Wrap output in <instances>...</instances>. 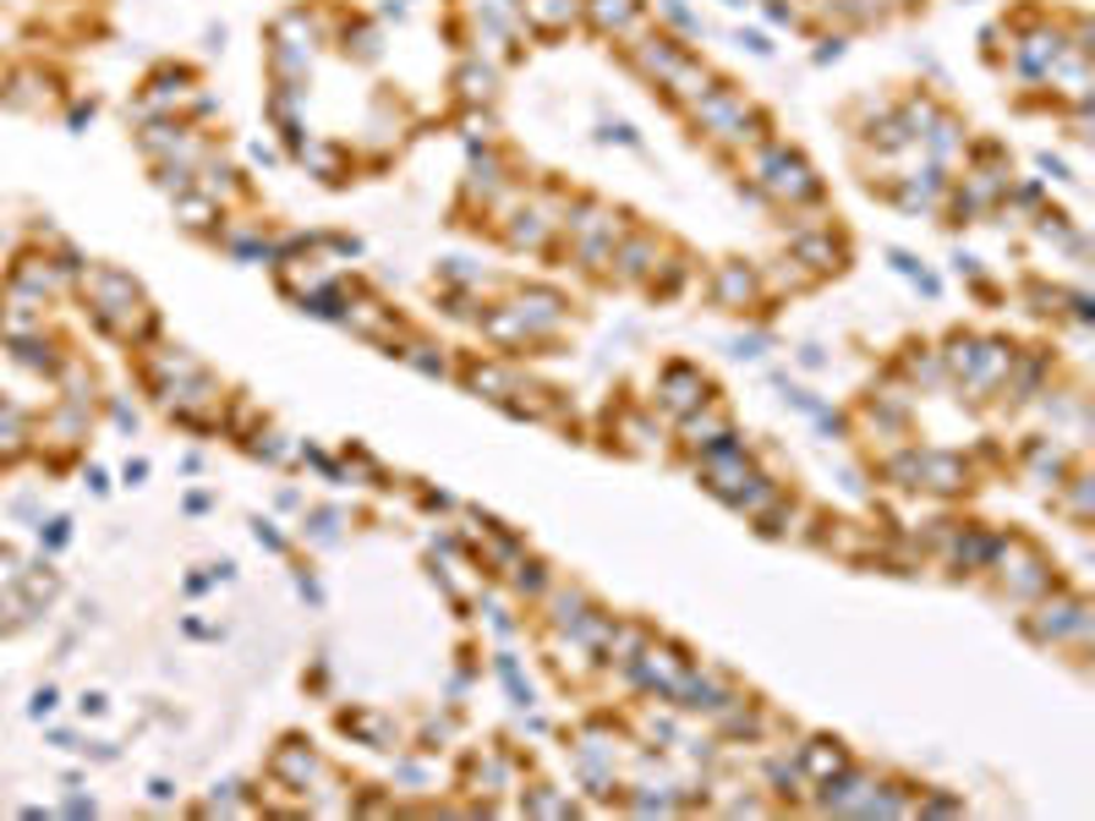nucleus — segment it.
Here are the masks:
<instances>
[{"label": "nucleus", "mask_w": 1095, "mask_h": 821, "mask_svg": "<svg viewBox=\"0 0 1095 821\" xmlns=\"http://www.w3.org/2000/svg\"><path fill=\"white\" fill-rule=\"evenodd\" d=\"M751 175H756V197L779 203V208H805V203H822V175L799 160L794 149L783 143H762L751 154Z\"/></svg>", "instance_id": "1"}, {"label": "nucleus", "mask_w": 1095, "mask_h": 821, "mask_svg": "<svg viewBox=\"0 0 1095 821\" xmlns=\"http://www.w3.org/2000/svg\"><path fill=\"white\" fill-rule=\"evenodd\" d=\"M762 296H767V280H762V269L745 263V258H729V263L712 274V307H723V313H745V307H756Z\"/></svg>", "instance_id": "2"}, {"label": "nucleus", "mask_w": 1095, "mask_h": 821, "mask_svg": "<svg viewBox=\"0 0 1095 821\" xmlns=\"http://www.w3.org/2000/svg\"><path fill=\"white\" fill-rule=\"evenodd\" d=\"M788 252L805 263V274L810 280H827V274H844V263H849V241L833 230V225H816V230H805V236H794L788 241Z\"/></svg>", "instance_id": "3"}, {"label": "nucleus", "mask_w": 1095, "mask_h": 821, "mask_svg": "<svg viewBox=\"0 0 1095 821\" xmlns=\"http://www.w3.org/2000/svg\"><path fill=\"white\" fill-rule=\"evenodd\" d=\"M657 400H663L674 417H685V411H696V406H707V400H712V384H707V372H701V367H690V361H668V367L657 372Z\"/></svg>", "instance_id": "4"}, {"label": "nucleus", "mask_w": 1095, "mask_h": 821, "mask_svg": "<svg viewBox=\"0 0 1095 821\" xmlns=\"http://www.w3.org/2000/svg\"><path fill=\"white\" fill-rule=\"evenodd\" d=\"M685 55H690V50H685L674 33H646L641 44H625V61L646 77V83H657V88L674 77V66H679Z\"/></svg>", "instance_id": "5"}, {"label": "nucleus", "mask_w": 1095, "mask_h": 821, "mask_svg": "<svg viewBox=\"0 0 1095 821\" xmlns=\"http://www.w3.org/2000/svg\"><path fill=\"white\" fill-rule=\"evenodd\" d=\"M581 17H587L592 33H603V39H630V33L646 22V6H641V0H581Z\"/></svg>", "instance_id": "6"}, {"label": "nucleus", "mask_w": 1095, "mask_h": 821, "mask_svg": "<svg viewBox=\"0 0 1095 821\" xmlns=\"http://www.w3.org/2000/svg\"><path fill=\"white\" fill-rule=\"evenodd\" d=\"M718 83H723V77H718V72H712V66H707L701 55H685V61L674 66V77L663 83V94H668V105L690 110V105H696V99H707V94H712Z\"/></svg>", "instance_id": "7"}, {"label": "nucleus", "mask_w": 1095, "mask_h": 821, "mask_svg": "<svg viewBox=\"0 0 1095 821\" xmlns=\"http://www.w3.org/2000/svg\"><path fill=\"white\" fill-rule=\"evenodd\" d=\"M609 263H614V280L620 285H641L646 274H657V241L646 230H625Z\"/></svg>", "instance_id": "8"}, {"label": "nucleus", "mask_w": 1095, "mask_h": 821, "mask_svg": "<svg viewBox=\"0 0 1095 821\" xmlns=\"http://www.w3.org/2000/svg\"><path fill=\"white\" fill-rule=\"evenodd\" d=\"M509 307L520 313V324L532 328L537 339H548L554 328L565 324V318H570V307H565V296H559V291H543V285H532V291H520V296H515Z\"/></svg>", "instance_id": "9"}, {"label": "nucleus", "mask_w": 1095, "mask_h": 821, "mask_svg": "<svg viewBox=\"0 0 1095 821\" xmlns=\"http://www.w3.org/2000/svg\"><path fill=\"white\" fill-rule=\"evenodd\" d=\"M520 11H526V28L543 33V39L581 22V0H520Z\"/></svg>", "instance_id": "10"}, {"label": "nucleus", "mask_w": 1095, "mask_h": 821, "mask_svg": "<svg viewBox=\"0 0 1095 821\" xmlns=\"http://www.w3.org/2000/svg\"><path fill=\"white\" fill-rule=\"evenodd\" d=\"M466 384L476 389V395L498 400V406L515 395V372H509V367H498V361H471V367H466Z\"/></svg>", "instance_id": "11"}, {"label": "nucleus", "mask_w": 1095, "mask_h": 821, "mask_svg": "<svg viewBox=\"0 0 1095 821\" xmlns=\"http://www.w3.org/2000/svg\"><path fill=\"white\" fill-rule=\"evenodd\" d=\"M455 94H461V105H493V94H498V77L487 72V66H455Z\"/></svg>", "instance_id": "12"}, {"label": "nucleus", "mask_w": 1095, "mask_h": 821, "mask_svg": "<svg viewBox=\"0 0 1095 821\" xmlns=\"http://www.w3.org/2000/svg\"><path fill=\"white\" fill-rule=\"evenodd\" d=\"M175 214H181L186 230H208V225L219 219V203H214L208 192H181V197H175Z\"/></svg>", "instance_id": "13"}, {"label": "nucleus", "mask_w": 1095, "mask_h": 821, "mask_svg": "<svg viewBox=\"0 0 1095 821\" xmlns=\"http://www.w3.org/2000/svg\"><path fill=\"white\" fill-rule=\"evenodd\" d=\"M904 367H910V378H915V384H942V378H947V372H942V356L932 350V345H910Z\"/></svg>", "instance_id": "14"}, {"label": "nucleus", "mask_w": 1095, "mask_h": 821, "mask_svg": "<svg viewBox=\"0 0 1095 821\" xmlns=\"http://www.w3.org/2000/svg\"><path fill=\"white\" fill-rule=\"evenodd\" d=\"M773 285H779V291H805V285H810V274H805V263H799L794 252L773 269Z\"/></svg>", "instance_id": "15"}, {"label": "nucleus", "mask_w": 1095, "mask_h": 821, "mask_svg": "<svg viewBox=\"0 0 1095 821\" xmlns=\"http://www.w3.org/2000/svg\"><path fill=\"white\" fill-rule=\"evenodd\" d=\"M729 356H740V361H756V356H767V334H740V339L729 345Z\"/></svg>", "instance_id": "16"}, {"label": "nucleus", "mask_w": 1095, "mask_h": 821, "mask_svg": "<svg viewBox=\"0 0 1095 821\" xmlns=\"http://www.w3.org/2000/svg\"><path fill=\"white\" fill-rule=\"evenodd\" d=\"M663 11H668V22H674V28H685V33H696V28H701V22H696V11H690L685 0H663Z\"/></svg>", "instance_id": "17"}, {"label": "nucleus", "mask_w": 1095, "mask_h": 821, "mask_svg": "<svg viewBox=\"0 0 1095 821\" xmlns=\"http://www.w3.org/2000/svg\"><path fill=\"white\" fill-rule=\"evenodd\" d=\"M598 138H603V143H625V149H635V127H625V121H614V127H603Z\"/></svg>", "instance_id": "18"}, {"label": "nucleus", "mask_w": 1095, "mask_h": 821, "mask_svg": "<svg viewBox=\"0 0 1095 821\" xmlns=\"http://www.w3.org/2000/svg\"><path fill=\"white\" fill-rule=\"evenodd\" d=\"M767 17H773V22H788V28L799 22V11H794V6H783V0H767Z\"/></svg>", "instance_id": "19"}, {"label": "nucleus", "mask_w": 1095, "mask_h": 821, "mask_svg": "<svg viewBox=\"0 0 1095 821\" xmlns=\"http://www.w3.org/2000/svg\"><path fill=\"white\" fill-rule=\"evenodd\" d=\"M740 44H745L751 55H773V44H767V33H740Z\"/></svg>", "instance_id": "20"}, {"label": "nucleus", "mask_w": 1095, "mask_h": 821, "mask_svg": "<svg viewBox=\"0 0 1095 821\" xmlns=\"http://www.w3.org/2000/svg\"><path fill=\"white\" fill-rule=\"evenodd\" d=\"M838 55H844V39H838V33H833V39H822V50H816V61L827 66V61H838Z\"/></svg>", "instance_id": "21"}, {"label": "nucleus", "mask_w": 1095, "mask_h": 821, "mask_svg": "<svg viewBox=\"0 0 1095 821\" xmlns=\"http://www.w3.org/2000/svg\"><path fill=\"white\" fill-rule=\"evenodd\" d=\"M953 269H958V274H980V258H969V252H953Z\"/></svg>", "instance_id": "22"}, {"label": "nucleus", "mask_w": 1095, "mask_h": 821, "mask_svg": "<svg viewBox=\"0 0 1095 821\" xmlns=\"http://www.w3.org/2000/svg\"><path fill=\"white\" fill-rule=\"evenodd\" d=\"M729 6H751V0H729Z\"/></svg>", "instance_id": "23"}]
</instances>
